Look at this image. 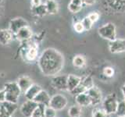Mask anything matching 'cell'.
Returning a JSON list of instances; mask_svg holds the SVG:
<instances>
[{"label":"cell","mask_w":125,"mask_h":117,"mask_svg":"<svg viewBox=\"0 0 125 117\" xmlns=\"http://www.w3.org/2000/svg\"><path fill=\"white\" fill-rule=\"evenodd\" d=\"M38 64L44 75L54 77L57 75L63 67L64 57L56 49L49 48L43 51L39 56Z\"/></svg>","instance_id":"6da1fadb"},{"label":"cell","mask_w":125,"mask_h":117,"mask_svg":"<svg viewBox=\"0 0 125 117\" xmlns=\"http://www.w3.org/2000/svg\"><path fill=\"white\" fill-rule=\"evenodd\" d=\"M30 41V40H29ZM23 41L25 45L21 50V57L27 62H33L37 58L38 54V44L35 42Z\"/></svg>","instance_id":"7a4b0ae2"},{"label":"cell","mask_w":125,"mask_h":117,"mask_svg":"<svg viewBox=\"0 0 125 117\" xmlns=\"http://www.w3.org/2000/svg\"><path fill=\"white\" fill-rule=\"evenodd\" d=\"M6 91V101L17 103L19 97L22 93L17 82H8L4 85Z\"/></svg>","instance_id":"3957f363"},{"label":"cell","mask_w":125,"mask_h":117,"mask_svg":"<svg viewBox=\"0 0 125 117\" xmlns=\"http://www.w3.org/2000/svg\"><path fill=\"white\" fill-rule=\"evenodd\" d=\"M99 36L109 41L116 38V26L113 23H106L101 26L98 30Z\"/></svg>","instance_id":"277c9868"},{"label":"cell","mask_w":125,"mask_h":117,"mask_svg":"<svg viewBox=\"0 0 125 117\" xmlns=\"http://www.w3.org/2000/svg\"><path fill=\"white\" fill-rule=\"evenodd\" d=\"M118 102L116 98V95L115 93H112L105 98L103 101V108L108 113L109 115L116 113V108L118 106Z\"/></svg>","instance_id":"5b68a950"},{"label":"cell","mask_w":125,"mask_h":117,"mask_svg":"<svg viewBox=\"0 0 125 117\" xmlns=\"http://www.w3.org/2000/svg\"><path fill=\"white\" fill-rule=\"evenodd\" d=\"M68 101L67 98L62 95L60 94H56V95H53L50 99L49 106L53 108L55 110L60 111L66 108L67 105Z\"/></svg>","instance_id":"8992f818"},{"label":"cell","mask_w":125,"mask_h":117,"mask_svg":"<svg viewBox=\"0 0 125 117\" xmlns=\"http://www.w3.org/2000/svg\"><path fill=\"white\" fill-rule=\"evenodd\" d=\"M86 93L91 101V105L92 106H98L103 102V95L100 91V89L94 85L93 87L89 88Z\"/></svg>","instance_id":"52a82bcc"},{"label":"cell","mask_w":125,"mask_h":117,"mask_svg":"<svg viewBox=\"0 0 125 117\" xmlns=\"http://www.w3.org/2000/svg\"><path fill=\"white\" fill-rule=\"evenodd\" d=\"M51 84L60 91H67V75H56L51 80Z\"/></svg>","instance_id":"ba28073f"},{"label":"cell","mask_w":125,"mask_h":117,"mask_svg":"<svg viewBox=\"0 0 125 117\" xmlns=\"http://www.w3.org/2000/svg\"><path fill=\"white\" fill-rule=\"evenodd\" d=\"M109 49L111 53H121L125 52V39L116 38L109 42Z\"/></svg>","instance_id":"9c48e42d"},{"label":"cell","mask_w":125,"mask_h":117,"mask_svg":"<svg viewBox=\"0 0 125 117\" xmlns=\"http://www.w3.org/2000/svg\"><path fill=\"white\" fill-rule=\"evenodd\" d=\"M38 106V105L33 100H27L23 102L21 107V112L23 117H31L34 109Z\"/></svg>","instance_id":"30bf717a"},{"label":"cell","mask_w":125,"mask_h":117,"mask_svg":"<svg viewBox=\"0 0 125 117\" xmlns=\"http://www.w3.org/2000/svg\"><path fill=\"white\" fill-rule=\"evenodd\" d=\"M26 26H28V23H27L26 20H24L22 17H17L10 20L9 25L10 27L9 30L13 33V35H15L20 29Z\"/></svg>","instance_id":"8fae6325"},{"label":"cell","mask_w":125,"mask_h":117,"mask_svg":"<svg viewBox=\"0 0 125 117\" xmlns=\"http://www.w3.org/2000/svg\"><path fill=\"white\" fill-rule=\"evenodd\" d=\"M33 33L32 30L30 28L29 26L23 27L22 28L20 29L17 33L15 34V37L17 38V39L20 41H29L32 38Z\"/></svg>","instance_id":"7c38bea8"},{"label":"cell","mask_w":125,"mask_h":117,"mask_svg":"<svg viewBox=\"0 0 125 117\" xmlns=\"http://www.w3.org/2000/svg\"><path fill=\"white\" fill-rule=\"evenodd\" d=\"M50 99L51 97L49 94L46 91H45V90H42L36 95V97L34 98L33 101H34L38 105H45V106H48V105H49Z\"/></svg>","instance_id":"4fadbf2b"},{"label":"cell","mask_w":125,"mask_h":117,"mask_svg":"<svg viewBox=\"0 0 125 117\" xmlns=\"http://www.w3.org/2000/svg\"><path fill=\"white\" fill-rule=\"evenodd\" d=\"M42 90L40 85L37 84H32L31 87L24 92V97L27 100H34L38 94Z\"/></svg>","instance_id":"5bb4252c"},{"label":"cell","mask_w":125,"mask_h":117,"mask_svg":"<svg viewBox=\"0 0 125 117\" xmlns=\"http://www.w3.org/2000/svg\"><path fill=\"white\" fill-rule=\"evenodd\" d=\"M82 78L73 74L67 75V91H71L81 84Z\"/></svg>","instance_id":"9a60e30c"},{"label":"cell","mask_w":125,"mask_h":117,"mask_svg":"<svg viewBox=\"0 0 125 117\" xmlns=\"http://www.w3.org/2000/svg\"><path fill=\"white\" fill-rule=\"evenodd\" d=\"M13 34L9 29L0 30V44L3 45H9L13 40Z\"/></svg>","instance_id":"2e32d148"},{"label":"cell","mask_w":125,"mask_h":117,"mask_svg":"<svg viewBox=\"0 0 125 117\" xmlns=\"http://www.w3.org/2000/svg\"><path fill=\"white\" fill-rule=\"evenodd\" d=\"M17 82L23 93H24L31 87V85L33 84L32 80L27 76H23L19 77Z\"/></svg>","instance_id":"e0dca14e"},{"label":"cell","mask_w":125,"mask_h":117,"mask_svg":"<svg viewBox=\"0 0 125 117\" xmlns=\"http://www.w3.org/2000/svg\"><path fill=\"white\" fill-rule=\"evenodd\" d=\"M75 101L77 105H80L81 107H87L91 105V101L88 95V94L84 92V93H81L75 96Z\"/></svg>","instance_id":"ac0fdd59"},{"label":"cell","mask_w":125,"mask_h":117,"mask_svg":"<svg viewBox=\"0 0 125 117\" xmlns=\"http://www.w3.org/2000/svg\"><path fill=\"white\" fill-rule=\"evenodd\" d=\"M2 107L0 111L6 113V115L11 116L15 112V111L17 109V103H12L9 101H5V102L2 103Z\"/></svg>","instance_id":"d6986e66"},{"label":"cell","mask_w":125,"mask_h":117,"mask_svg":"<svg viewBox=\"0 0 125 117\" xmlns=\"http://www.w3.org/2000/svg\"><path fill=\"white\" fill-rule=\"evenodd\" d=\"M47 13L50 15L56 14L59 11V5L56 0H46L45 3Z\"/></svg>","instance_id":"ffe728a7"},{"label":"cell","mask_w":125,"mask_h":117,"mask_svg":"<svg viewBox=\"0 0 125 117\" xmlns=\"http://www.w3.org/2000/svg\"><path fill=\"white\" fill-rule=\"evenodd\" d=\"M31 12H32L33 15L36 16V17H44L47 13V10L45 4H40L38 6H31Z\"/></svg>","instance_id":"44dd1931"},{"label":"cell","mask_w":125,"mask_h":117,"mask_svg":"<svg viewBox=\"0 0 125 117\" xmlns=\"http://www.w3.org/2000/svg\"><path fill=\"white\" fill-rule=\"evenodd\" d=\"M86 64L85 58L81 55L75 56L73 58V65L77 68H83Z\"/></svg>","instance_id":"7402d4cb"},{"label":"cell","mask_w":125,"mask_h":117,"mask_svg":"<svg viewBox=\"0 0 125 117\" xmlns=\"http://www.w3.org/2000/svg\"><path fill=\"white\" fill-rule=\"evenodd\" d=\"M81 107L78 105H73L68 109V115L70 117H81Z\"/></svg>","instance_id":"603a6c76"},{"label":"cell","mask_w":125,"mask_h":117,"mask_svg":"<svg viewBox=\"0 0 125 117\" xmlns=\"http://www.w3.org/2000/svg\"><path fill=\"white\" fill-rule=\"evenodd\" d=\"M81 84L83 85L86 89H87V91L89 88H91L92 87L94 86V82L92 80V77L90 75L85 77L84 78H82Z\"/></svg>","instance_id":"cb8c5ba5"},{"label":"cell","mask_w":125,"mask_h":117,"mask_svg":"<svg viewBox=\"0 0 125 117\" xmlns=\"http://www.w3.org/2000/svg\"><path fill=\"white\" fill-rule=\"evenodd\" d=\"M45 105H38V106L34 109L31 117H44V108Z\"/></svg>","instance_id":"d4e9b609"},{"label":"cell","mask_w":125,"mask_h":117,"mask_svg":"<svg viewBox=\"0 0 125 117\" xmlns=\"http://www.w3.org/2000/svg\"><path fill=\"white\" fill-rule=\"evenodd\" d=\"M115 114L117 116H125V101H121L118 102V106Z\"/></svg>","instance_id":"484cf974"},{"label":"cell","mask_w":125,"mask_h":117,"mask_svg":"<svg viewBox=\"0 0 125 117\" xmlns=\"http://www.w3.org/2000/svg\"><path fill=\"white\" fill-rule=\"evenodd\" d=\"M92 117H109V115L103 108H96L92 111Z\"/></svg>","instance_id":"4316f807"},{"label":"cell","mask_w":125,"mask_h":117,"mask_svg":"<svg viewBox=\"0 0 125 117\" xmlns=\"http://www.w3.org/2000/svg\"><path fill=\"white\" fill-rule=\"evenodd\" d=\"M56 110H55L49 105L45 106L44 108V117H56Z\"/></svg>","instance_id":"83f0119b"},{"label":"cell","mask_w":125,"mask_h":117,"mask_svg":"<svg viewBox=\"0 0 125 117\" xmlns=\"http://www.w3.org/2000/svg\"><path fill=\"white\" fill-rule=\"evenodd\" d=\"M81 21L82 23V24H83L85 30H90L92 29V27L93 26V23H94L88 17V16H87V17H84Z\"/></svg>","instance_id":"f1b7e54d"},{"label":"cell","mask_w":125,"mask_h":117,"mask_svg":"<svg viewBox=\"0 0 125 117\" xmlns=\"http://www.w3.org/2000/svg\"><path fill=\"white\" fill-rule=\"evenodd\" d=\"M87 91V89H86L83 85H82L81 84H80L79 85L77 86V88H75L73 90H72L71 91H70V94L73 95H79V94H81V93H84Z\"/></svg>","instance_id":"f546056e"},{"label":"cell","mask_w":125,"mask_h":117,"mask_svg":"<svg viewBox=\"0 0 125 117\" xmlns=\"http://www.w3.org/2000/svg\"><path fill=\"white\" fill-rule=\"evenodd\" d=\"M82 7H83V6H80L75 5V4H73L72 2H70L68 4V10H69V11H70L73 13H79V12L81 10Z\"/></svg>","instance_id":"4dcf8cb0"},{"label":"cell","mask_w":125,"mask_h":117,"mask_svg":"<svg viewBox=\"0 0 125 117\" xmlns=\"http://www.w3.org/2000/svg\"><path fill=\"white\" fill-rule=\"evenodd\" d=\"M73 29L77 33H79V34L83 33L84 31L85 30L83 24H82V23H81V20L80 21H77V22H75L73 23Z\"/></svg>","instance_id":"1f68e13d"},{"label":"cell","mask_w":125,"mask_h":117,"mask_svg":"<svg viewBox=\"0 0 125 117\" xmlns=\"http://www.w3.org/2000/svg\"><path fill=\"white\" fill-rule=\"evenodd\" d=\"M103 75L106 77H111L114 75V69H113L110 66H106L103 69Z\"/></svg>","instance_id":"d6a6232c"},{"label":"cell","mask_w":125,"mask_h":117,"mask_svg":"<svg viewBox=\"0 0 125 117\" xmlns=\"http://www.w3.org/2000/svg\"><path fill=\"white\" fill-rule=\"evenodd\" d=\"M99 13H97V12H92L88 15V17L91 20L95 23V22H97L99 20Z\"/></svg>","instance_id":"836d02e7"},{"label":"cell","mask_w":125,"mask_h":117,"mask_svg":"<svg viewBox=\"0 0 125 117\" xmlns=\"http://www.w3.org/2000/svg\"><path fill=\"white\" fill-rule=\"evenodd\" d=\"M6 101V91L5 90L0 91V103H3Z\"/></svg>","instance_id":"e575fe53"},{"label":"cell","mask_w":125,"mask_h":117,"mask_svg":"<svg viewBox=\"0 0 125 117\" xmlns=\"http://www.w3.org/2000/svg\"><path fill=\"white\" fill-rule=\"evenodd\" d=\"M82 2H83V4H84V5L91 6L95 3L96 0H82Z\"/></svg>","instance_id":"d590c367"},{"label":"cell","mask_w":125,"mask_h":117,"mask_svg":"<svg viewBox=\"0 0 125 117\" xmlns=\"http://www.w3.org/2000/svg\"><path fill=\"white\" fill-rule=\"evenodd\" d=\"M70 2L75 4V5L80 6H83V5H84L82 0H70Z\"/></svg>","instance_id":"8d00e7d4"},{"label":"cell","mask_w":125,"mask_h":117,"mask_svg":"<svg viewBox=\"0 0 125 117\" xmlns=\"http://www.w3.org/2000/svg\"><path fill=\"white\" fill-rule=\"evenodd\" d=\"M42 4V0H31V6H38Z\"/></svg>","instance_id":"74e56055"},{"label":"cell","mask_w":125,"mask_h":117,"mask_svg":"<svg viewBox=\"0 0 125 117\" xmlns=\"http://www.w3.org/2000/svg\"><path fill=\"white\" fill-rule=\"evenodd\" d=\"M121 91H122V93H123L124 97V101H125V83L122 86V88H121Z\"/></svg>","instance_id":"f35d334b"},{"label":"cell","mask_w":125,"mask_h":117,"mask_svg":"<svg viewBox=\"0 0 125 117\" xmlns=\"http://www.w3.org/2000/svg\"><path fill=\"white\" fill-rule=\"evenodd\" d=\"M117 117H125V116H117Z\"/></svg>","instance_id":"ab89813d"}]
</instances>
